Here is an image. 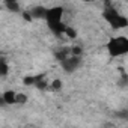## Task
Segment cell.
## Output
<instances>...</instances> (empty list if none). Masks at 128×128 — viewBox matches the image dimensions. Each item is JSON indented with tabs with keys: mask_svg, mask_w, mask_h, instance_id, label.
<instances>
[{
	"mask_svg": "<svg viewBox=\"0 0 128 128\" xmlns=\"http://www.w3.org/2000/svg\"><path fill=\"white\" fill-rule=\"evenodd\" d=\"M110 57H120L128 54V38L126 36H114L106 45Z\"/></svg>",
	"mask_w": 128,
	"mask_h": 128,
	"instance_id": "obj_1",
	"label": "cell"
},
{
	"mask_svg": "<svg viewBox=\"0 0 128 128\" xmlns=\"http://www.w3.org/2000/svg\"><path fill=\"white\" fill-rule=\"evenodd\" d=\"M102 17H104V20L110 24V27L114 29V30H120V29L128 27V18L124 17L122 14H119V12H118L114 8H112V6H108V8L104 9Z\"/></svg>",
	"mask_w": 128,
	"mask_h": 128,
	"instance_id": "obj_2",
	"label": "cell"
},
{
	"mask_svg": "<svg viewBox=\"0 0 128 128\" xmlns=\"http://www.w3.org/2000/svg\"><path fill=\"white\" fill-rule=\"evenodd\" d=\"M62 17H63V8L62 6H53V8L47 9L45 21H47L48 27H51V26L60 24L62 23Z\"/></svg>",
	"mask_w": 128,
	"mask_h": 128,
	"instance_id": "obj_3",
	"label": "cell"
},
{
	"mask_svg": "<svg viewBox=\"0 0 128 128\" xmlns=\"http://www.w3.org/2000/svg\"><path fill=\"white\" fill-rule=\"evenodd\" d=\"M60 65H62V68L65 70L66 72H72V71H76V70L78 68V65H80V56L71 53V56H68L66 59H63V60L60 62Z\"/></svg>",
	"mask_w": 128,
	"mask_h": 128,
	"instance_id": "obj_4",
	"label": "cell"
},
{
	"mask_svg": "<svg viewBox=\"0 0 128 128\" xmlns=\"http://www.w3.org/2000/svg\"><path fill=\"white\" fill-rule=\"evenodd\" d=\"M17 96H18L17 92H14V90H6V92H3V95H2V102H3V104H8V106L17 104Z\"/></svg>",
	"mask_w": 128,
	"mask_h": 128,
	"instance_id": "obj_5",
	"label": "cell"
},
{
	"mask_svg": "<svg viewBox=\"0 0 128 128\" xmlns=\"http://www.w3.org/2000/svg\"><path fill=\"white\" fill-rule=\"evenodd\" d=\"M45 14H47V9L42 8V6H38V8L32 9V15L36 17V18H45Z\"/></svg>",
	"mask_w": 128,
	"mask_h": 128,
	"instance_id": "obj_6",
	"label": "cell"
},
{
	"mask_svg": "<svg viewBox=\"0 0 128 128\" xmlns=\"http://www.w3.org/2000/svg\"><path fill=\"white\" fill-rule=\"evenodd\" d=\"M5 5H6V8L8 9H11V11H14V12H18L20 11V6H18V3H15V2H5Z\"/></svg>",
	"mask_w": 128,
	"mask_h": 128,
	"instance_id": "obj_7",
	"label": "cell"
},
{
	"mask_svg": "<svg viewBox=\"0 0 128 128\" xmlns=\"http://www.w3.org/2000/svg\"><path fill=\"white\" fill-rule=\"evenodd\" d=\"M0 72H2L3 77L8 76V65H6V60H5V59L0 60Z\"/></svg>",
	"mask_w": 128,
	"mask_h": 128,
	"instance_id": "obj_8",
	"label": "cell"
},
{
	"mask_svg": "<svg viewBox=\"0 0 128 128\" xmlns=\"http://www.w3.org/2000/svg\"><path fill=\"white\" fill-rule=\"evenodd\" d=\"M26 101H27V96L23 95V94H18V96H17V102H26Z\"/></svg>",
	"mask_w": 128,
	"mask_h": 128,
	"instance_id": "obj_9",
	"label": "cell"
},
{
	"mask_svg": "<svg viewBox=\"0 0 128 128\" xmlns=\"http://www.w3.org/2000/svg\"><path fill=\"white\" fill-rule=\"evenodd\" d=\"M126 120H128V118H126Z\"/></svg>",
	"mask_w": 128,
	"mask_h": 128,
	"instance_id": "obj_10",
	"label": "cell"
}]
</instances>
